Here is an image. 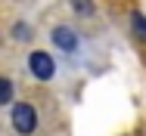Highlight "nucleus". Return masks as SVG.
I'll return each instance as SVG.
<instances>
[{
  "label": "nucleus",
  "mask_w": 146,
  "mask_h": 136,
  "mask_svg": "<svg viewBox=\"0 0 146 136\" xmlns=\"http://www.w3.org/2000/svg\"><path fill=\"white\" fill-rule=\"evenodd\" d=\"M28 71L37 78V81H50V78L56 74V62H53V56H50V53L34 50V53L28 56Z\"/></svg>",
  "instance_id": "nucleus-2"
},
{
  "label": "nucleus",
  "mask_w": 146,
  "mask_h": 136,
  "mask_svg": "<svg viewBox=\"0 0 146 136\" xmlns=\"http://www.w3.org/2000/svg\"><path fill=\"white\" fill-rule=\"evenodd\" d=\"M131 28H134V34H137L140 40H146V16L143 12H134V16H131Z\"/></svg>",
  "instance_id": "nucleus-4"
},
{
  "label": "nucleus",
  "mask_w": 146,
  "mask_h": 136,
  "mask_svg": "<svg viewBox=\"0 0 146 136\" xmlns=\"http://www.w3.org/2000/svg\"><path fill=\"white\" fill-rule=\"evenodd\" d=\"M13 93H16V87H13V81H9V78H0V105H9Z\"/></svg>",
  "instance_id": "nucleus-5"
},
{
  "label": "nucleus",
  "mask_w": 146,
  "mask_h": 136,
  "mask_svg": "<svg viewBox=\"0 0 146 136\" xmlns=\"http://www.w3.org/2000/svg\"><path fill=\"white\" fill-rule=\"evenodd\" d=\"M9 121H13V127H16L19 136H31L37 130V111H34V105H28V102H16L13 111H9Z\"/></svg>",
  "instance_id": "nucleus-1"
},
{
  "label": "nucleus",
  "mask_w": 146,
  "mask_h": 136,
  "mask_svg": "<svg viewBox=\"0 0 146 136\" xmlns=\"http://www.w3.org/2000/svg\"><path fill=\"white\" fill-rule=\"evenodd\" d=\"M13 37H16L19 43H28L31 40V28L25 25V22H16V25H13Z\"/></svg>",
  "instance_id": "nucleus-6"
},
{
  "label": "nucleus",
  "mask_w": 146,
  "mask_h": 136,
  "mask_svg": "<svg viewBox=\"0 0 146 136\" xmlns=\"http://www.w3.org/2000/svg\"><path fill=\"white\" fill-rule=\"evenodd\" d=\"M72 9L87 19V16H93V0H72Z\"/></svg>",
  "instance_id": "nucleus-7"
},
{
  "label": "nucleus",
  "mask_w": 146,
  "mask_h": 136,
  "mask_svg": "<svg viewBox=\"0 0 146 136\" xmlns=\"http://www.w3.org/2000/svg\"><path fill=\"white\" fill-rule=\"evenodd\" d=\"M53 43H56L62 53H75L78 50V34L72 31V28H65V25H59V28H53Z\"/></svg>",
  "instance_id": "nucleus-3"
}]
</instances>
